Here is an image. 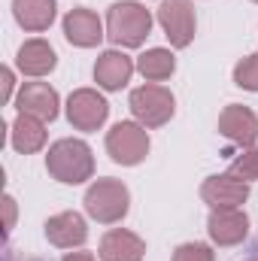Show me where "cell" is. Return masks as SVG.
<instances>
[{"instance_id": "obj_1", "label": "cell", "mask_w": 258, "mask_h": 261, "mask_svg": "<svg viewBox=\"0 0 258 261\" xmlns=\"http://www.w3.org/2000/svg\"><path fill=\"white\" fill-rule=\"evenodd\" d=\"M46 170L52 173V179L64 182V186H79L85 179L94 176V155H91V146L85 140H58L49 146V155H46Z\"/></svg>"}, {"instance_id": "obj_2", "label": "cell", "mask_w": 258, "mask_h": 261, "mask_svg": "<svg viewBox=\"0 0 258 261\" xmlns=\"http://www.w3.org/2000/svg\"><path fill=\"white\" fill-rule=\"evenodd\" d=\"M152 31V12L137 3V0H122V3H113L110 12H107V37L113 46H122V49H137L146 43Z\"/></svg>"}, {"instance_id": "obj_3", "label": "cell", "mask_w": 258, "mask_h": 261, "mask_svg": "<svg viewBox=\"0 0 258 261\" xmlns=\"http://www.w3.org/2000/svg\"><path fill=\"white\" fill-rule=\"evenodd\" d=\"M85 213L100 222V225H116L128 216L131 210V192L122 179H94L85 192Z\"/></svg>"}, {"instance_id": "obj_4", "label": "cell", "mask_w": 258, "mask_h": 261, "mask_svg": "<svg viewBox=\"0 0 258 261\" xmlns=\"http://www.w3.org/2000/svg\"><path fill=\"white\" fill-rule=\"evenodd\" d=\"M128 107H131V113H134V119L143 128H161L176 113L173 91L164 88V85H158V82H146V85L134 88L128 97Z\"/></svg>"}, {"instance_id": "obj_5", "label": "cell", "mask_w": 258, "mask_h": 261, "mask_svg": "<svg viewBox=\"0 0 258 261\" xmlns=\"http://www.w3.org/2000/svg\"><path fill=\"white\" fill-rule=\"evenodd\" d=\"M107 152L116 164L134 167L149 155V134L140 122H119L107 134Z\"/></svg>"}, {"instance_id": "obj_6", "label": "cell", "mask_w": 258, "mask_h": 261, "mask_svg": "<svg viewBox=\"0 0 258 261\" xmlns=\"http://www.w3.org/2000/svg\"><path fill=\"white\" fill-rule=\"evenodd\" d=\"M158 24L164 31V37L170 40L173 49H186L194 40V6L192 0H161L158 6Z\"/></svg>"}, {"instance_id": "obj_7", "label": "cell", "mask_w": 258, "mask_h": 261, "mask_svg": "<svg viewBox=\"0 0 258 261\" xmlns=\"http://www.w3.org/2000/svg\"><path fill=\"white\" fill-rule=\"evenodd\" d=\"M110 116V103L94 88H76L67 97V119L76 130H97L104 128Z\"/></svg>"}, {"instance_id": "obj_8", "label": "cell", "mask_w": 258, "mask_h": 261, "mask_svg": "<svg viewBox=\"0 0 258 261\" xmlns=\"http://www.w3.org/2000/svg\"><path fill=\"white\" fill-rule=\"evenodd\" d=\"M200 197H203V203H210V210H237L249 197V182H243L231 173L207 176L200 186Z\"/></svg>"}, {"instance_id": "obj_9", "label": "cell", "mask_w": 258, "mask_h": 261, "mask_svg": "<svg viewBox=\"0 0 258 261\" xmlns=\"http://www.w3.org/2000/svg\"><path fill=\"white\" fill-rule=\"evenodd\" d=\"M219 134L225 140H231L234 146L240 149H249L258 143V116L249 107H240V103H231L222 110L219 116Z\"/></svg>"}, {"instance_id": "obj_10", "label": "cell", "mask_w": 258, "mask_h": 261, "mask_svg": "<svg viewBox=\"0 0 258 261\" xmlns=\"http://www.w3.org/2000/svg\"><path fill=\"white\" fill-rule=\"evenodd\" d=\"M58 91L49 82H24L15 94V107L18 113L37 116L43 122H55L58 119Z\"/></svg>"}, {"instance_id": "obj_11", "label": "cell", "mask_w": 258, "mask_h": 261, "mask_svg": "<svg viewBox=\"0 0 258 261\" xmlns=\"http://www.w3.org/2000/svg\"><path fill=\"white\" fill-rule=\"evenodd\" d=\"M207 234L216 246H237L249 234V216L237 210H213L207 219Z\"/></svg>"}, {"instance_id": "obj_12", "label": "cell", "mask_w": 258, "mask_h": 261, "mask_svg": "<svg viewBox=\"0 0 258 261\" xmlns=\"http://www.w3.org/2000/svg\"><path fill=\"white\" fill-rule=\"evenodd\" d=\"M64 37L70 46L94 49L107 34H104V24H100L97 12H91L88 6H76L64 15Z\"/></svg>"}, {"instance_id": "obj_13", "label": "cell", "mask_w": 258, "mask_h": 261, "mask_svg": "<svg viewBox=\"0 0 258 261\" xmlns=\"http://www.w3.org/2000/svg\"><path fill=\"white\" fill-rule=\"evenodd\" d=\"M46 240L58 249H73V246H82L88 240V225L79 213L67 210L58 213L52 219H46Z\"/></svg>"}, {"instance_id": "obj_14", "label": "cell", "mask_w": 258, "mask_h": 261, "mask_svg": "<svg viewBox=\"0 0 258 261\" xmlns=\"http://www.w3.org/2000/svg\"><path fill=\"white\" fill-rule=\"evenodd\" d=\"M131 73H134V61H131L125 52L119 49H107L97 55V64H94V82L104 88V91H119L131 82Z\"/></svg>"}, {"instance_id": "obj_15", "label": "cell", "mask_w": 258, "mask_h": 261, "mask_svg": "<svg viewBox=\"0 0 258 261\" xmlns=\"http://www.w3.org/2000/svg\"><path fill=\"white\" fill-rule=\"evenodd\" d=\"M100 261H143L146 243L128 228H113L100 240Z\"/></svg>"}, {"instance_id": "obj_16", "label": "cell", "mask_w": 258, "mask_h": 261, "mask_svg": "<svg viewBox=\"0 0 258 261\" xmlns=\"http://www.w3.org/2000/svg\"><path fill=\"white\" fill-rule=\"evenodd\" d=\"M15 64L24 76H49L55 64H58V55L55 49L46 43V40H24L18 46V55H15Z\"/></svg>"}, {"instance_id": "obj_17", "label": "cell", "mask_w": 258, "mask_h": 261, "mask_svg": "<svg viewBox=\"0 0 258 261\" xmlns=\"http://www.w3.org/2000/svg\"><path fill=\"white\" fill-rule=\"evenodd\" d=\"M9 143L21 155H34L46 146V122L28 113H18L15 122L9 125Z\"/></svg>"}, {"instance_id": "obj_18", "label": "cell", "mask_w": 258, "mask_h": 261, "mask_svg": "<svg viewBox=\"0 0 258 261\" xmlns=\"http://www.w3.org/2000/svg\"><path fill=\"white\" fill-rule=\"evenodd\" d=\"M55 0H12V15L15 21L31 31V34H40V31H49L52 21H55Z\"/></svg>"}, {"instance_id": "obj_19", "label": "cell", "mask_w": 258, "mask_h": 261, "mask_svg": "<svg viewBox=\"0 0 258 261\" xmlns=\"http://www.w3.org/2000/svg\"><path fill=\"white\" fill-rule=\"evenodd\" d=\"M137 70L143 73V79L149 82H164L173 76L176 70V58L170 49H146L140 58H137Z\"/></svg>"}, {"instance_id": "obj_20", "label": "cell", "mask_w": 258, "mask_h": 261, "mask_svg": "<svg viewBox=\"0 0 258 261\" xmlns=\"http://www.w3.org/2000/svg\"><path fill=\"white\" fill-rule=\"evenodd\" d=\"M228 173H231V176H237V179H243V182H255V179H258V146L243 149V152L231 161Z\"/></svg>"}, {"instance_id": "obj_21", "label": "cell", "mask_w": 258, "mask_h": 261, "mask_svg": "<svg viewBox=\"0 0 258 261\" xmlns=\"http://www.w3.org/2000/svg\"><path fill=\"white\" fill-rule=\"evenodd\" d=\"M234 85L243 91H258V52H252L234 67Z\"/></svg>"}, {"instance_id": "obj_22", "label": "cell", "mask_w": 258, "mask_h": 261, "mask_svg": "<svg viewBox=\"0 0 258 261\" xmlns=\"http://www.w3.org/2000/svg\"><path fill=\"white\" fill-rule=\"evenodd\" d=\"M173 261H216V252L207 243H183L176 246Z\"/></svg>"}, {"instance_id": "obj_23", "label": "cell", "mask_w": 258, "mask_h": 261, "mask_svg": "<svg viewBox=\"0 0 258 261\" xmlns=\"http://www.w3.org/2000/svg\"><path fill=\"white\" fill-rule=\"evenodd\" d=\"M3 206H6V231H12V225H15V200L6 195L3 197Z\"/></svg>"}, {"instance_id": "obj_24", "label": "cell", "mask_w": 258, "mask_h": 261, "mask_svg": "<svg viewBox=\"0 0 258 261\" xmlns=\"http://www.w3.org/2000/svg\"><path fill=\"white\" fill-rule=\"evenodd\" d=\"M12 85H15V79H12V70H9V67H3V100H9V94H12Z\"/></svg>"}, {"instance_id": "obj_25", "label": "cell", "mask_w": 258, "mask_h": 261, "mask_svg": "<svg viewBox=\"0 0 258 261\" xmlns=\"http://www.w3.org/2000/svg\"><path fill=\"white\" fill-rule=\"evenodd\" d=\"M61 261H97V258H94L91 252H67Z\"/></svg>"}, {"instance_id": "obj_26", "label": "cell", "mask_w": 258, "mask_h": 261, "mask_svg": "<svg viewBox=\"0 0 258 261\" xmlns=\"http://www.w3.org/2000/svg\"><path fill=\"white\" fill-rule=\"evenodd\" d=\"M252 3H258V0H252Z\"/></svg>"}]
</instances>
